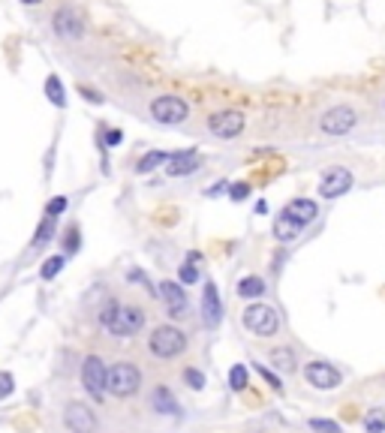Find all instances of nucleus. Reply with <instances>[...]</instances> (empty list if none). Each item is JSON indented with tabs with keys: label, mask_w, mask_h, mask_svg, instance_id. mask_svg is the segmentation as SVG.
Masks as SVG:
<instances>
[{
	"label": "nucleus",
	"mask_w": 385,
	"mask_h": 433,
	"mask_svg": "<svg viewBox=\"0 0 385 433\" xmlns=\"http://www.w3.org/2000/svg\"><path fill=\"white\" fill-rule=\"evenodd\" d=\"M184 349H187V334L181 328H175V325L153 328L151 337H148V352L153 355V358L169 361V358H178Z\"/></svg>",
	"instance_id": "nucleus-1"
},
{
	"label": "nucleus",
	"mask_w": 385,
	"mask_h": 433,
	"mask_svg": "<svg viewBox=\"0 0 385 433\" xmlns=\"http://www.w3.org/2000/svg\"><path fill=\"white\" fill-rule=\"evenodd\" d=\"M142 388V371L130 361H114L106 376V391L114 398H133Z\"/></svg>",
	"instance_id": "nucleus-2"
},
{
	"label": "nucleus",
	"mask_w": 385,
	"mask_h": 433,
	"mask_svg": "<svg viewBox=\"0 0 385 433\" xmlns=\"http://www.w3.org/2000/svg\"><path fill=\"white\" fill-rule=\"evenodd\" d=\"M355 126H358V111L349 103H335L319 114V130L325 136H335V138L349 136Z\"/></svg>",
	"instance_id": "nucleus-3"
},
{
	"label": "nucleus",
	"mask_w": 385,
	"mask_h": 433,
	"mask_svg": "<svg viewBox=\"0 0 385 433\" xmlns=\"http://www.w3.org/2000/svg\"><path fill=\"white\" fill-rule=\"evenodd\" d=\"M148 114H151V118L157 121V124L178 126V124H184V121L190 118V106H187V99L178 97V94H160V97L151 99Z\"/></svg>",
	"instance_id": "nucleus-4"
},
{
	"label": "nucleus",
	"mask_w": 385,
	"mask_h": 433,
	"mask_svg": "<svg viewBox=\"0 0 385 433\" xmlns=\"http://www.w3.org/2000/svg\"><path fill=\"white\" fill-rule=\"evenodd\" d=\"M241 322H244V328L259 334V337H271L280 331V316L274 307H268V304H250V307L241 313Z\"/></svg>",
	"instance_id": "nucleus-5"
},
{
	"label": "nucleus",
	"mask_w": 385,
	"mask_h": 433,
	"mask_svg": "<svg viewBox=\"0 0 385 433\" xmlns=\"http://www.w3.org/2000/svg\"><path fill=\"white\" fill-rule=\"evenodd\" d=\"M106 376H109V367L99 355H87L82 361V385L94 400L106 398Z\"/></svg>",
	"instance_id": "nucleus-6"
},
{
	"label": "nucleus",
	"mask_w": 385,
	"mask_h": 433,
	"mask_svg": "<svg viewBox=\"0 0 385 433\" xmlns=\"http://www.w3.org/2000/svg\"><path fill=\"white\" fill-rule=\"evenodd\" d=\"M145 325V310L139 304H121L118 313H114V322L109 325L106 334L112 337H130V334H139Z\"/></svg>",
	"instance_id": "nucleus-7"
},
{
	"label": "nucleus",
	"mask_w": 385,
	"mask_h": 433,
	"mask_svg": "<svg viewBox=\"0 0 385 433\" xmlns=\"http://www.w3.org/2000/svg\"><path fill=\"white\" fill-rule=\"evenodd\" d=\"M352 172L346 165H331V169L319 177V196L322 199H340L343 193L352 190Z\"/></svg>",
	"instance_id": "nucleus-8"
},
{
	"label": "nucleus",
	"mask_w": 385,
	"mask_h": 433,
	"mask_svg": "<svg viewBox=\"0 0 385 433\" xmlns=\"http://www.w3.org/2000/svg\"><path fill=\"white\" fill-rule=\"evenodd\" d=\"M304 379L319 391H335V388H340L343 373L331 361H310L304 367Z\"/></svg>",
	"instance_id": "nucleus-9"
},
{
	"label": "nucleus",
	"mask_w": 385,
	"mask_h": 433,
	"mask_svg": "<svg viewBox=\"0 0 385 433\" xmlns=\"http://www.w3.org/2000/svg\"><path fill=\"white\" fill-rule=\"evenodd\" d=\"M247 126V118L235 109H223V111H214L208 118V130L217 136V138H235L244 133Z\"/></svg>",
	"instance_id": "nucleus-10"
},
{
	"label": "nucleus",
	"mask_w": 385,
	"mask_h": 433,
	"mask_svg": "<svg viewBox=\"0 0 385 433\" xmlns=\"http://www.w3.org/2000/svg\"><path fill=\"white\" fill-rule=\"evenodd\" d=\"M63 424L70 427V433H97V415L87 403L72 400L63 410Z\"/></svg>",
	"instance_id": "nucleus-11"
},
{
	"label": "nucleus",
	"mask_w": 385,
	"mask_h": 433,
	"mask_svg": "<svg viewBox=\"0 0 385 433\" xmlns=\"http://www.w3.org/2000/svg\"><path fill=\"white\" fill-rule=\"evenodd\" d=\"M199 169H202V154L196 148H187V150H181V154H172L169 165H166V172H169L172 177H187Z\"/></svg>",
	"instance_id": "nucleus-12"
},
{
	"label": "nucleus",
	"mask_w": 385,
	"mask_h": 433,
	"mask_svg": "<svg viewBox=\"0 0 385 433\" xmlns=\"http://www.w3.org/2000/svg\"><path fill=\"white\" fill-rule=\"evenodd\" d=\"M202 319L208 328H217L223 322V301H220V292H217L214 283H205L202 292Z\"/></svg>",
	"instance_id": "nucleus-13"
},
{
	"label": "nucleus",
	"mask_w": 385,
	"mask_h": 433,
	"mask_svg": "<svg viewBox=\"0 0 385 433\" xmlns=\"http://www.w3.org/2000/svg\"><path fill=\"white\" fill-rule=\"evenodd\" d=\"M160 298L166 301V310H169V316H184L187 310V292L181 283H175V280H163L160 283Z\"/></svg>",
	"instance_id": "nucleus-14"
},
{
	"label": "nucleus",
	"mask_w": 385,
	"mask_h": 433,
	"mask_svg": "<svg viewBox=\"0 0 385 433\" xmlns=\"http://www.w3.org/2000/svg\"><path fill=\"white\" fill-rule=\"evenodd\" d=\"M283 214L289 217V220L298 223L301 229H307L319 217V205H316L313 199H292V202H286Z\"/></svg>",
	"instance_id": "nucleus-15"
},
{
	"label": "nucleus",
	"mask_w": 385,
	"mask_h": 433,
	"mask_svg": "<svg viewBox=\"0 0 385 433\" xmlns=\"http://www.w3.org/2000/svg\"><path fill=\"white\" fill-rule=\"evenodd\" d=\"M151 406H153V412L169 415V418L181 415V406H178L175 394H172L169 388H166V385H157V388H153V394H151Z\"/></svg>",
	"instance_id": "nucleus-16"
},
{
	"label": "nucleus",
	"mask_w": 385,
	"mask_h": 433,
	"mask_svg": "<svg viewBox=\"0 0 385 433\" xmlns=\"http://www.w3.org/2000/svg\"><path fill=\"white\" fill-rule=\"evenodd\" d=\"M301 232H304V229H301L298 223H295V220H289V217H286L283 211L277 214V220H274V238L280 241V244H292V241L298 238Z\"/></svg>",
	"instance_id": "nucleus-17"
},
{
	"label": "nucleus",
	"mask_w": 385,
	"mask_h": 433,
	"mask_svg": "<svg viewBox=\"0 0 385 433\" xmlns=\"http://www.w3.org/2000/svg\"><path fill=\"white\" fill-rule=\"evenodd\" d=\"M268 358H271V364L277 367V371H283V373H295L298 371V358H295V352L289 349V346H277V349H271L268 352Z\"/></svg>",
	"instance_id": "nucleus-18"
},
{
	"label": "nucleus",
	"mask_w": 385,
	"mask_h": 433,
	"mask_svg": "<svg viewBox=\"0 0 385 433\" xmlns=\"http://www.w3.org/2000/svg\"><path fill=\"white\" fill-rule=\"evenodd\" d=\"M55 238V217H43L40 229L33 232V241H31V250H43L48 241Z\"/></svg>",
	"instance_id": "nucleus-19"
},
{
	"label": "nucleus",
	"mask_w": 385,
	"mask_h": 433,
	"mask_svg": "<svg viewBox=\"0 0 385 433\" xmlns=\"http://www.w3.org/2000/svg\"><path fill=\"white\" fill-rule=\"evenodd\" d=\"M163 163H169V154H166V150H148V154L136 163V172L139 175H148L153 169H160Z\"/></svg>",
	"instance_id": "nucleus-20"
},
{
	"label": "nucleus",
	"mask_w": 385,
	"mask_h": 433,
	"mask_svg": "<svg viewBox=\"0 0 385 433\" xmlns=\"http://www.w3.org/2000/svg\"><path fill=\"white\" fill-rule=\"evenodd\" d=\"M238 295L241 298H262L265 295V280L262 277H244L238 283Z\"/></svg>",
	"instance_id": "nucleus-21"
},
{
	"label": "nucleus",
	"mask_w": 385,
	"mask_h": 433,
	"mask_svg": "<svg viewBox=\"0 0 385 433\" xmlns=\"http://www.w3.org/2000/svg\"><path fill=\"white\" fill-rule=\"evenodd\" d=\"M18 6L28 9L36 18V16H45V12H51V9H60V0H18Z\"/></svg>",
	"instance_id": "nucleus-22"
},
{
	"label": "nucleus",
	"mask_w": 385,
	"mask_h": 433,
	"mask_svg": "<svg viewBox=\"0 0 385 433\" xmlns=\"http://www.w3.org/2000/svg\"><path fill=\"white\" fill-rule=\"evenodd\" d=\"M63 265H67V253L48 256V259L43 262V268H40V277H43V280H55V277L63 271Z\"/></svg>",
	"instance_id": "nucleus-23"
},
{
	"label": "nucleus",
	"mask_w": 385,
	"mask_h": 433,
	"mask_svg": "<svg viewBox=\"0 0 385 433\" xmlns=\"http://www.w3.org/2000/svg\"><path fill=\"white\" fill-rule=\"evenodd\" d=\"M45 94H48V99H51L55 106H63V103H67V97H63V84H60L58 75H48V79H45Z\"/></svg>",
	"instance_id": "nucleus-24"
},
{
	"label": "nucleus",
	"mask_w": 385,
	"mask_h": 433,
	"mask_svg": "<svg viewBox=\"0 0 385 433\" xmlns=\"http://www.w3.org/2000/svg\"><path fill=\"white\" fill-rule=\"evenodd\" d=\"M247 379H250L247 367H244V364H235L232 371H229V388H232V391H244V388H247Z\"/></svg>",
	"instance_id": "nucleus-25"
},
{
	"label": "nucleus",
	"mask_w": 385,
	"mask_h": 433,
	"mask_svg": "<svg viewBox=\"0 0 385 433\" xmlns=\"http://www.w3.org/2000/svg\"><path fill=\"white\" fill-rule=\"evenodd\" d=\"M364 430H367V433H382V430H385V412H382V410L367 412V418H364Z\"/></svg>",
	"instance_id": "nucleus-26"
},
{
	"label": "nucleus",
	"mask_w": 385,
	"mask_h": 433,
	"mask_svg": "<svg viewBox=\"0 0 385 433\" xmlns=\"http://www.w3.org/2000/svg\"><path fill=\"white\" fill-rule=\"evenodd\" d=\"M184 382L192 388V391H202L205 385H208V379H205V373L202 371H196V367H187L184 371Z\"/></svg>",
	"instance_id": "nucleus-27"
},
{
	"label": "nucleus",
	"mask_w": 385,
	"mask_h": 433,
	"mask_svg": "<svg viewBox=\"0 0 385 433\" xmlns=\"http://www.w3.org/2000/svg\"><path fill=\"white\" fill-rule=\"evenodd\" d=\"M310 427L316 433H343V427L337 422H331V418H310Z\"/></svg>",
	"instance_id": "nucleus-28"
},
{
	"label": "nucleus",
	"mask_w": 385,
	"mask_h": 433,
	"mask_svg": "<svg viewBox=\"0 0 385 433\" xmlns=\"http://www.w3.org/2000/svg\"><path fill=\"white\" fill-rule=\"evenodd\" d=\"M67 205H70V199H67V196H55V199H51L48 205H45V217H55V220H58V217H60L63 211H67Z\"/></svg>",
	"instance_id": "nucleus-29"
},
{
	"label": "nucleus",
	"mask_w": 385,
	"mask_h": 433,
	"mask_svg": "<svg viewBox=\"0 0 385 433\" xmlns=\"http://www.w3.org/2000/svg\"><path fill=\"white\" fill-rule=\"evenodd\" d=\"M63 250H67V256L79 250V226H75V223L67 229V235H63Z\"/></svg>",
	"instance_id": "nucleus-30"
},
{
	"label": "nucleus",
	"mask_w": 385,
	"mask_h": 433,
	"mask_svg": "<svg viewBox=\"0 0 385 433\" xmlns=\"http://www.w3.org/2000/svg\"><path fill=\"white\" fill-rule=\"evenodd\" d=\"M12 391H16V376L9 371H0V400H6Z\"/></svg>",
	"instance_id": "nucleus-31"
},
{
	"label": "nucleus",
	"mask_w": 385,
	"mask_h": 433,
	"mask_svg": "<svg viewBox=\"0 0 385 433\" xmlns=\"http://www.w3.org/2000/svg\"><path fill=\"white\" fill-rule=\"evenodd\" d=\"M256 371H259V376H262V379H265V382H268V385H271V388H274L277 394H280V391H283V382H280V376H274L271 371H268V367H262V364H256Z\"/></svg>",
	"instance_id": "nucleus-32"
},
{
	"label": "nucleus",
	"mask_w": 385,
	"mask_h": 433,
	"mask_svg": "<svg viewBox=\"0 0 385 433\" xmlns=\"http://www.w3.org/2000/svg\"><path fill=\"white\" fill-rule=\"evenodd\" d=\"M178 277H181V283L184 286H192L199 280V271L192 268V265H181V271H178Z\"/></svg>",
	"instance_id": "nucleus-33"
},
{
	"label": "nucleus",
	"mask_w": 385,
	"mask_h": 433,
	"mask_svg": "<svg viewBox=\"0 0 385 433\" xmlns=\"http://www.w3.org/2000/svg\"><path fill=\"white\" fill-rule=\"evenodd\" d=\"M229 193H232L235 202H244L250 196V184H235V187H229Z\"/></svg>",
	"instance_id": "nucleus-34"
},
{
	"label": "nucleus",
	"mask_w": 385,
	"mask_h": 433,
	"mask_svg": "<svg viewBox=\"0 0 385 433\" xmlns=\"http://www.w3.org/2000/svg\"><path fill=\"white\" fill-rule=\"evenodd\" d=\"M121 138H124V133H121V130H112V133H109V138H106V142H112V145H118V142H121Z\"/></svg>",
	"instance_id": "nucleus-35"
},
{
	"label": "nucleus",
	"mask_w": 385,
	"mask_h": 433,
	"mask_svg": "<svg viewBox=\"0 0 385 433\" xmlns=\"http://www.w3.org/2000/svg\"><path fill=\"white\" fill-rule=\"evenodd\" d=\"M382 111H385V97H382Z\"/></svg>",
	"instance_id": "nucleus-36"
}]
</instances>
